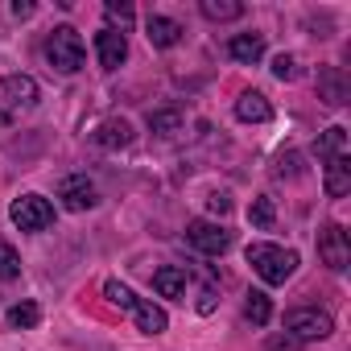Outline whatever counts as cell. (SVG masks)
<instances>
[{
	"label": "cell",
	"mask_w": 351,
	"mask_h": 351,
	"mask_svg": "<svg viewBox=\"0 0 351 351\" xmlns=\"http://www.w3.org/2000/svg\"><path fill=\"white\" fill-rule=\"evenodd\" d=\"M248 265L256 269L265 285H285L298 269V252L277 248V244H248Z\"/></svg>",
	"instance_id": "1"
},
{
	"label": "cell",
	"mask_w": 351,
	"mask_h": 351,
	"mask_svg": "<svg viewBox=\"0 0 351 351\" xmlns=\"http://www.w3.org/2000/svg\"><path fill=\"white\" fill-rule=\"evenodd\" d=\"M83 58H87V50H83V38H79L71 25H58V29L46 38V62H50L54 71H62V75H75V71H83Z\"/></svg>",
	"instance_id": "2"
},
{
	"label": "cell",
	"mask_w": 351,
	"mask_h": 351,
	"mask_svg": "<svg viewBox=\"0 0 351 351\" xmlns=\"http://www.w3.org/2000/svg\"><path fill=\"white\" fill-rule=\"evenodd\" d=\"M38 104V83L29 75H9L0 79V120H17Z\"/></svg>",
	"instance_id": "3"
},
{
	"label": "cell",
	"mask_w": 351,
	"mask_h": 351,
	"mask_svg": "<svg viewBox=\"0 0 351 351\" xmlns=\"http://www.w3.org/2000/svg\"><path fill=\"white\" fill-rule=\"evenodd\" d=\"M335 330L330 314L314 310V306H298V310H285V335L298 339V343H310V339H326Z\"/></svg>",
	"instance_id": "4"
},
{
	"label": "cell",
	"mask_w": 351,
	"mask_h": 351,
	"mask_svg": "<svg viewBox=\"0 0 351 351\" xmlns=\"http://www.w3.org/2000/svg\"><path fill=\"white\" fill-rule=\"evenodd\" d=\"M9 215H13V223H17L21 232H46V228L54 223V207H50L42 195H21Z\"/></svg>",
	"instance_id": "5"
},
{
	"label": "cell",
	"mask_w": 351,
	"mask_h": 351,
	"mask_svg": "<svg viewBox=\"0 0 351 351\" xmlns=\"http://www.w3.org/2000/svg\"><path fill=\"white\" fill-rule=\"evenodd\" d=\"M186 244L199 248L203 256H223L232 248V232H223L211 219H195V223H186Z\"/></svg>",
	"instance_id": "6"
},
{
	"label": "cell",
	"mask_w": 351,
	"mask_h": 351,
	"mask_svg": "<svg viewBox=\"0 0 351 351\" xmlns=\"http://www.w3.org/2000/svg\"><path fill=\"white\" fill-rule=\"evenodd\" d=\"M318 256H322V265L335 269V273H343V269L351 265V244H347V232H343L339 223H326V228L318 232Z\"/></svg>",
	"instance_id": "7"
},
{
	"label": "cell",
	"mask_w": 351,
	"mask_h": 351,
	"mask_svg": "<svg viewBox=\"0 0 351 351\" xmlns=\"http://www.w3.org/2000/svg\"><path fill=\"white\" fill-rule=\"evenodd\" d=\"M58 199H62L66 211H91L99 203V191H95V182L87 178V173H71V178H62Z\"/></svg>",
	"instance_id": "8"
},
{
	"label": "cell",
	"mask_w": 351,
	"mask_h": 351,
	"mask_svg": "<svg viewBox=\"0 0 351 351\" xmlns=\"http://www.w3.org/2000/svg\"><path fill=\"white\" fill-rule=\"evenodd\" d=\"M95 54H99V66L104 71H120V62L128 58V42L120 29H99L95 34Z\"/></svg>",
	"instance_id": "9"
},
{
	"label": "cell",
	"mask_w": 351,
	"mask_h": 351,
	"mask_svg": "<svg viewBox=\"0 0 351 351\" xmlns=\"http://www.w3.org/2000/svg\"><path fill=\"white\" fill-rule=\"evenodd\" d=\"M318 91H322V99H326L330 108H343V104L351 99V83H347V75H343L339 66H326V71L318 75Z\"/></svg>",
	"instance_id": "10"
},
{
	"label": "cell",
	"mask_w": 351,
	"mask_h": 351,
	"mask_svg": "<svg viewBox=\"0 0 351 351\" xmlns=\"http://www.w3.org/2000/svg\"><path fill=\"white\" fill-rule=\"evenodd\" d=\"M186 285H191V277H186L182 265H161V269L153 273V289H157L161 298H182Z\"/></svg>",
	"instance_id": "11"
},
{
	"label": "cell",
	"mask_w": 351,
	"mask_h": 351,
	"mask_svg": "<svg viewBox=\"0 0 351 351\" xmlns=\"http://www.w3.org/2000/svg\"><path fill=\"white\" fill-rule=\"evenodd\" d=\"M91 141L99 149H128L132 145V128H128V120H104V124H95Z\"/></svg>",
	"instance_id": "12"
},
{
	"label": "cell",
	"mask_w": 351,
	"mask_h": 351,
	"mask_svg": "<svg viewBox=\"0 0 351 351\" xmlns=\"http://www.w3.org/2000/svg\"><path fill=\"white\" fill-rule=\"evenodd\" d=\"M236 116H240L244 124H265V120H273V104H269L261 91H244V95L236 99Z\"/></svg>",
	"instance_id": "13"
},
{
	"label": "cell",
	"mask_w": 351,
	"mask_h": 351,
	"mask_svg": "<svg viewBox=\"0 0 351 351\" xmlns=\"http://www.w3.org/2000/svg\"><path fill=\"white\" fill-rule=\"evenodd\" d=\"M347 191H351V161H347V153H339L326 161V195L343 199Z\"/></svg>",
	"instance_id": "14"
},
{
	"label": "cell",
	"mask_w": 351,
	"mask_h": 351,
	"mask_svg": "<svg viewBox=\"0 0 351 351\" xmlns=\"http://www.w3.org/2000/svg\"><path fill=\"white\" fill-rule=\"evenodd\" d=\"M228 54L236 58V62H261L265 58V34H236L232 42H228Z\"/></svg>",
	"instance_id": "15"
},
{
	"label": "cell",
	"mask_w": 351,
	"mask_h": 351,
	"mask_svg": "<svg viewBox=\"0 0 351 351\" xmlns=\"http://www.w3.org/2000/svg\"><path fill=\"white\" fill-rule=\"evenodd\" d=\"M145 38H149L157 50H169V46H178V38H182V25H178V21H169V17H149V25H145Z\"/></svg>",
	"instance_id": "16"
},
{
	"label": "cell",
	"mask_w": 351,
	"mask_h": 351,
	"mask_svg": "<svg viewBox=\"0 0 351 351\" xmlns=\"http://www.w3.org/2000/svg\"><path fill=\"white\" fill-rule=\"evenodd\" d=\"M132 322H136V330H145V335H161L165 330V310L161 306H153V302H132Z\"/></svg>",
	"instance_id": "17"
},
{
	"label": "cell",
	"mask_w": 351,
	"mask_h": 351,
	"mask_svg": "<svg viewBox=\"0 0 351 351\" xmlns=\"http://www.w3.org/2000/svg\"><path fill=\"white\" fill-rule=\"evenodd\" d=\"M343 149H347V128H339V124H335V128H326V132L318 136V145H314V153H318L322 161H330V157H339Z\"/></svg>",
	"instance_id": "18"
},
{
	"label": "cell",
	"mask_w": 351,
	"mask_h": 351,
	"mask_svg": "<svg viewBox=\"0 0 351 351\" xmlns=\"http://www.w3.org/2000/svg\"><path fill=\"white\" fill-rule=\"evenodd\" d=\"M244 13L240 0H203V17L207 21H236Z\"/></svg>",
	"instance_id": "19"
},
{
	"label": "cell",
	"mask_w": 351,
	"mask_h": 351,
	"mask_svg": "<svg viewBox=\"0 0 351 351\" xmlns=\"http://www.w3.org/2000/svg\"><path fill=\"white\" fill-rule=\"evenodd\" d=\"M149 128L157 132V136H173L182 128V112L178 108H165V112H149Z\"/></svg>",
	"instance_id": "20"
},
{
	"label": "cell",
	"mask_w": 351,
	"mask_h": 351,
	"mask_svg": "<svg viewBox=\"0 0 351 351\" xmlns=\"http://www.w3.org/2000/svg\"><path fill=\"white\" fill-rule=\"evenodd\" d=\"M269 314H273L269 298H265L261 289H252V293H248V302H244V318H248L252 326H265V322H269Z\"/></svg>",
	"instance_id": "21"
},
{
	"label": "cell",
	"mask_w": 351,
	"mask_h": 351,
	"mask_svg": "<svg viewBox=\"0 0 351 351\" xmlns=\"http://www.w3.org/2000/svg\"><path fill=\"white\" fill-rule=\"evenodd\" d=\"M42 322V310L34 306V302H17L13 310H9V326H17V330H34Z\"/></svg>",
	"instance_id": "22"
},
{
	"label": "cell",
	"mask_w": 351,
	"mask_h": 351,
	"mask_svg": "<svg viewBox=\"0 0 351 351\" xmlns=\"http://www.w3.org/2000/svg\"><path fill=\"white\" fill-rule=\"evenodd\" d=\"M13 277H21V256L9 240H0V281H13Z\"/></svg>",
	"instance_id": "23"
},
{
	"label": "cell",
	"mask_w": 351,
	"mask_h": 351,
	"mask_svg": "<svg viewBox=\"0 0 351 351\" xmlns=\"http://www.w3.org/2000/svg\"><path fill=\"white\" fill-rule=\"evenodd\" d=\"M104 298L112 306H120V310H132V302H136V293L128 285H120V281H104Z\"/></svg>",
	"instance_id": "24"
},
{
	"label": "cell",
	"mask_w": 351,
	"mask_h": 351,
	"mask_svg": "<svg viewBox=\"0 0 351 351\" xmlns=\"http://www.w3.org/2000/svg\"><path fill=\"white\" fill-rule=\"evenodd\" d=\"M252 223H256V228H273V223H277L273 199H256V203H252Z\"/></svg>",
	"instance_id": "25"
},
{
	"label": "cell",
	"mask_w": 351,
	"mask_h": 351,
	"mask_svg": "<svg viewBox=\"0 0 351 351\" xmlns=\"http://www.w3.org/2000/svg\"><path fill=\"white\" fill-rule=\"evenodd\" d=\"M273 173H277V178H293V173H298V153H293V149H289V153H277Z\"/></svg>",
	"instance_id": "26"
},
{
	"label": "cell",
	"mask_w": 351,
	"mask_h": 351,
	"mask_svg": "<svg viewBox=\"0 0 351 351\" xmlns=\"http://www.w3.org/2000/svg\"><path fill=\"white\" fill-rule=\"evenodd\" d=\"M273 75H277L281 83H289V79L298 75V62H293L289 54H277V58H273Z\"/></svg>",
	"instance_id": "27"
},
{
	"label": "cell",
	"mask_w": 351,
	"mask_h": 351,
	"mask_svg": "<svg viewBox=\"0 0 351 351\" xmlns=\"http://www.w3.org/2000/svg\"><path fill=\"white\" fill-rule=\"evenodd\" d=\"M108 17H112V21H120V25L128 29L136 13H132V5H120V0H108Z\"/></svg>",
	"instance_id": "28"
},
{
	"label": "cell",
	"mask_w": 351,
	"mask_h": 351,
	"mask_svg": "<svg viewBox=\"0 0 351 351\" xmlns=\"http://www.w3.org/2000/svg\"><path fill=\"white\" fill-rule=\"evenodd\" d=\"M207 203H211V211H215V215H228V211H232V199H228V195H211Z\"/></svg>",
	"instance_id": "29"
},
{
	"label": "cell",
	"mask_w": 351,
	"mask_h": 351,
	"mask_svg": "<svg viewBox=\"0 0 351 351\" xmlns=\"http://www.w3.org/2000/svg\"><path fill=\"white\" fill-rule=\"evenodd\" d=\"M269 351H298V339H289V335H277V339L269 343Z\"/></svg>",
	"instance_id": "30"
},
{
	"label": "cell",
	"mask_w": 351,
	"mask_h": 351,
	"mask_svg": "<svg viewBox=\"0 0 351 351\" xmlns=\"http://www.w3.org/2000/svg\"><path fill=\"white\" fill-rule=\"evenodd\" d=\"M13 17H34V5L29 0H13Z\"/></svg>",
	"instance_id": "31"
}]
</instances>
